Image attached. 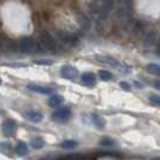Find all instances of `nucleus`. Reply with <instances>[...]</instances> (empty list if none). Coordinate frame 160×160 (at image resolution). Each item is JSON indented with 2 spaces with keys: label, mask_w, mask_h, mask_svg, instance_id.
<instances>
[{
  "label": "nucleus",
  "mask_w": 160,
  "mask_h": 160,
  "mask_svg": "<svg viewBox=\"0 0 160 160\" xmlns=\"http://www.w3.org/2000/svg\"><path fill=\"white\" fill-rule=\"evenodd\" d=\"M113 8H114V0H93L89 8H90V13L95 19V28H98L102 21L108 18Z\"/></svg>",
  "instance_id": "obj_1"
},
{
  "label": "nucleus",
  "mask_w": 160,
  "mask_h": 160,
  "mask_svg": "<svg viewBox=\"0 0 160 160\" xmlns=\"http://www.w3.org/2000/svg\"><path fill=\"white\" fill-rule=\"evenodd\" d=\"M54 35H56V38L62 45L68 46V47H76L80 43V36L77 34H75V32L58 29V30L54 32Z\"/></svg>",
  "instance_id": "obj_2"
},
{
  "label": "nucleus",
  "mask_w": 160,
  "mask_h": 160,
  "mask_svg": "<svg viewBox=\"0 0 160 160\" xmlns=\"http://www.w3.org/2000/svg\"><path fill=\"white\" fill-rule=\"evenodd\" d=\"M95 60H98L99 63L105 65H108V66H112L114 69L122 71V73L124 75H128L130 72V68H128L127 65L122 64L119 60H117L116 58H113L111 56H105V54H96L95 56Z\"/></svg>",
  "instance_id": "obj_3"
},
{
  "label": "nucleus",
  "mask_w": 160,
  "mask_h": 160,
  "mask_svg": "<svg viewBox=\"0 0 160 160\" xmlns=\"http://www.w3.org/2000/svg\"><path fill=\"white\" fill-rule=\"evenodd\" d=\"M38 41L40 42L41 46L45 48L46 52H54V53H57V52H59V49H60L58 42L54 40V38L46 32H41Z\"/></svg>",
  "instance_id": "obj_4"
},
{
  "label": "nucleus",
  "mask_w": 160,
  "mask_h": 160,
  "mask_svg": "<svg viewBox=\"0 0 160 160\" xmlns=\"http://www.w3.org/2000/svg\"><path fill=\"white\" fill-rule=\"evenodd\" d=\"M18 51L23 54H29L35 51V40L29 36H24L18 41Z\"/></svg>",
  "instance_id": "obj_5"
},
{
  "label": "nucleus",
  "mask_w": 160,
  "mask_h": 160,
  "mask_svg": "<svg viewBox=\"0 0 160 160\" xmlns=\"http://www.w3.org/2000/svg\"><path fill=\"white\" fill-rule=\"evenodd\" d=\"M158 35H159V32H158L157 29H154V28L147 29L143 32V35H142V41H143V43L146 46L152 47V46H154L157 43V41H158Z\"/></svg>",
  "instance_id": "obj_6"
},
{
  "label": "nucleus",
  "mask_w": 160,
  "mask_h": 160,
  "mask_svg": "<svg viewBox=\"0 0 160 160\" xmlns=\"http://www.w3.org/2000/svg\"><path fill=\"white\" fill-rule=\"evenodd\" d=\"M60 73H62V77L68 78V80H75V78L78 77V70L76 68L71 66V65H64V66H62Z\"/></svg>",
  "instance_id": "obj_7"
},
{
  "label": "nucleus",
  "mask_w": 160,
  "mask_h": 160,
  "mask_svg": "<svg viewBox=\"0 0 160 160\" xmlns=\"http://www.w3.org/2000/svg\"><path fill=\"white\" fill-rule=\"evenodd\" d=\"M71 116V111L69 107H64V108H60L58 110L57 112H54L52 114V119L56 120V122H60L63 123L65 120H68Z\"/></svg>",
  "instance_id": "obj_8"
},
{
  "label": "nucleus",
  "mask_w": 160,
  "mask_h": 160,
  "mask_svg": "<svg viewBox=\"0 0 160 160\" xmlns=\"http://www.w3.org/2000/svg\"><path fill=\"white\" fill-rule=\"evenodd\" d=\"M17 129V124L15 120L12 119H6L4 123H2V125H1V130H2V134L4 135H6V136H11V135H13L15 134V131H16Z\"/></svg>",
  "instance_id": "obj_9"
},
{
  "label": "nucleus",
  "mask_w": 160,
  "mask_h": 160,
  "mask_svg": "<svg viewBox=\"0 0 160 160\" xmlns=\"http://www.w3.org/2000/svg\"><path fill=\"white\" fill-rule=\"evenodd\" d=\"M76 18H77V21H78V23H80L81 28H82L83 30H89V29H90V21H89V18L86 16L84 13L77 12Z\"/></svg>",
  "instance_id": "obj_10"
},
{
  "label": "nucleus",
  "mask_w": 160,
  "mask_h": 160,
  "mask_svg": "<svg viewBox=\"0 0 160 160\" xmlns=\"http://www.w3.org/2000/svg\"><path fill=\"white\" fill-rule=\"evenodd\" d=\"M27 88L32 92L35 93H40V94H51V93H54V90L52 88H48V87H41V86H36V84H28Z\"/></svg>",
  "instance_id": "obj_11"
},
{
  "label": "nucleus",
  "mask_w": 160,
  "mask_h": 160,
  "mask_svg": "<svg viewBox=\"0 0 160 160\" xmlns=\"http://www.w3.org/2000/svg\"><path fill=\"white\" fill-rule=\"evenodd\" d=\"M90 118H92V122H93V124L95 125L96 128L102 129L105 125H106V120H105V118H102L101 116H99V114H96V113L90 114Z\"/></svg>",
  "instance_id": "obj_12"
},
{
  "label": "nucleus",
  "mask_w": 160,
  "mask_h": 160,
  "mask_svg": "<svg viewBox=\"0 0 160 160\" xmlns=\"http://www.w3.org/2000/svg\"><path fill=\"white\" fill-rule=\"evenodd\" d=\"M81 80H82V83L86 84V86H94V84L96 83L95 76H94L93 73H90V72L83 73V76H82Z\"/></svg>",
  "instance_id": "obj_13"
},
{
  "label": "nucleus",
  "mask_w": 160,
  "mask_h": 160,
  "mask_svg": "<svg viewBox=\"0 0 160 160\" xmlns=\"http://www.w3.org/2000/svg\"><path fill=\"white\" fill-rule=\"evenodd\" d=\"M24 116H25V118H28L30 122H34V123H39L42 120V114L38 111H28Z\"/></svg>",
  "instance_id": "obj_14"
},
{
  "label": "nucleus",
  "mask_w": 160,
  "mask_h": 160,
  "mask_svg": "<svg viewBox=\"0 0 160 160\" xmlns=\"http://www.w3.org/2000/svg\"><path fill=\"white\" fill-rule=\"evenodd\" d=\"M64 98L60 95H53L49 98V100H48V105L51 106V107H53V108H56V107H59L60 105L64 102Z\"/></svg>",
  "instance_id": "obj_15"
},
{
  "label": "nucleus",
  "mask_w": 160,
  "mask_h": 160,
  "mask_svg": "<svg viewBox=\"0 0 160 160\" xmlns=\"http://www.w3.org/2000/svg\"><path fill=\"white\" fill-rule=\"evenodd\" d=\"M15 152H16L17 155L23 157L25 154H28V146L24 143V142H18L16 148H15Z\"/></svg>",
  "instance_id": "obj_16"
},
{
  "label": "nucleus",
  "mask_w": 160,
  "mask_h": 160,
  "mask_svg": "<svg viewBox=\"0 0 160 160\" xmlns=\"http://www.w3.org/2000/svg\"><path fill=\"white\" fill-rule=\"evenodd\" d=\"M78 146L77 141H73V140H65L60 143V147L64 148V149H73Z\"/></svg>",
  "instance_id": "obj_17"
},
{
  "label": "nucleus",
  "mask_w": 160,
  "mask_h": 160,
  "mask_svg": "<svg viewBox=\"0 0 160 160\" xmlns=\"http://www.w3.org/2000/svg\"><path fill=\"white\" fill-rule=\"evenodd\" d=\"M45 146V141L42 137H35L32 140V147L35 149H40Z\"/></svg>",
  "instance_id": "obj_18"
},
{
  "label": "nucleus",
  "mask_w": 160,
  "mask_h": 160,
  "mask_svg": "<svg viewBox=\"0 0 160 160\" xmlns=\"http://www.w3.org/2000/svg\"><path fill=\"white\" fill-rule=\"evenodd\" d=\"M146 69H147V71H149L153 75H160V68L158 64H148L146 66Z\"/></svg>",
  "instance_id": "obj_19"
},
{
  "label": "nucleus",
  "mask_w": 160,
  "mask_h": 160,
  "mask_svg": "<svg viewBox=\"0 0 160 160\" xmlns=\"http://www.w3.org/2000/svg\"><path fill=\"white\" fill-rule=\"evenodd\" d=\"M99 144H100V146H106V147H111V146H114L116 142L113 141L112 138H110V137H102V138L100 140Z\"/></svg>",
  "instance_id": "obj_20"
},
{
  "label": "nucleus",
  "mask_w": 160,
  "mask_h": 160,
  "mask_svg": "<svg viewBox=\"0 0 160 160\" xmlns=\"http://www.w3.org/2000/svg\"><path fill=\"white\" fill-rule=\"evenodd\" d=\"M99 76H100V78L102 81H110L112 80V73L110 71H107V70H101V71L99 72Z\"/></svg>",
  "instance_id": "obj_21"
},
{
  "label": "nucleus",
  "mask_w": 160,
  "mask_h": 160,
  "mask_svg": "<svg viewBox=\"0 0 160 160\" xmlns=\"http://www.w3.org/2000/svg\"><path fill=\"white\" fill-rule=\"evenodd\" d=\"M36 64H40V65H52L53 62L49 60V59H40V60H35Z\"/></svg>",
  "instance_id": "obj_22"
},
{
  "label": "nucleus",
  "mask_w": 160,
  "mask_h": 160,
  "mask_svg": "<svg viewBox=\"0 0 160 160\" xmlns=\"http://www.w3.org/2000/svg\"><path fill=\"white\" fill-rule=\"evenodd\" d=\"M119 86H120V88L125 89V90H130V89H131V86L129 84L128 82H125V81H122V82H119Z\"/></svg>",
  "instance_id": "obj_23"
},
{
  "label": "nucleus",
  "mask_w": 160,
  "mask_h": 160,
  "mask_svg": "<svg viewBox=\"0 0 160 160\" xmlns=\"http://www.w3.org/2000/svg\"><path fill=\"white\" fill-rule=\"evenodd\" d=\"M149 100H151V102H154L155 105L160 104V98H159V96H157V95L149 96Z\"/></svg>",
  "instance_id": "obj_24"
},
{
  "label": "nucleus",
  "mask_w": 160,
  "mask_h": 160,
  "mask_svg": "<svg viewBox=\"0 0 160 160\" xmlns=\"http://www.w3.org/2000/svg\"><path fill=\"white\" fill-rule=\"evenodd\" d=\"M134 84L136 86L137 88H142V87H143V86H142V84H140V82H137V81H135V82H134Z\"/></svg>",
  "instance_id": "obj_25"
},
{
  "label": "nucleus",
  "mask_w": 160,
  "mask_h": 160,
  "mask_svg": "<svg viewBox=\"0 0 160 160\" xmlns=\"http://www.w3.org/2000/svg\"><path fill=\"white\" fill-rule=\"evenodd\" d=\"M154 83H155V84H154V86H155V88H157V89H160V87H159V81H155Z\"/></svg>",
  "instance_id": "obj_26"
},
{
  "label": "nucleus",
  "mask_w": 160,
  "mask_h": 160,
  "mask_svg": "<svg viewBox=\"0 0 160 160\" xmlns=\"http://www.w3.org/2000/svg\"><path fill=\"white\" fill-rule=\"evenodd\" d=\"M1 83H2V81H1V78H0V86H1Z\"/></svg>",
  "instance_id": "obj_27"
}]
</instances>
